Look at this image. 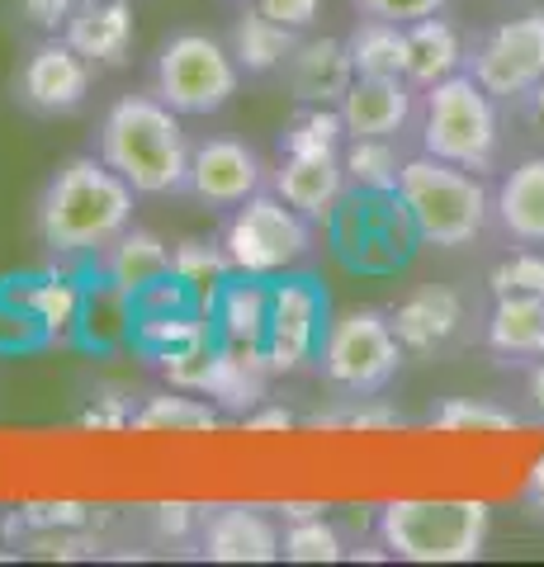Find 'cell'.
<instances>
[{"label":"cell","instance_id":"7c38bea8","mask_svg":"<svg viewBox=\"0 0 544 567\" xmlns=\"http://www.w3.org/2000/svg\"><path fill=\"white\" fill-rule=\"evenodd\" d=\"M331 327L327 317V289L312 275H279L270 284V322H266V354L270 374H298L318 364L322 336Z\"/></svg>","mask_w":544,"mask_h":567},{"label":"cell","instance_id":"7bdbcfd3","mask_svg":"<svg viewBox=\"0 0 544 567\" xmlns=\"http://www.w3.org/2000/svg\"><path fill=\"white\" fill-rule=\"evenodd\" d=\"M521 506L531 511V516L544 525V454L535 458V468H531V477H525V492H521Z\"/></svg>","mask_w":544,"mask_h":567},{"label":"cell","instance_id":"9a60e30c","mask_svg":"<svg viewBox=\"0 0 544 567\" xmlns=\"http://www.w3.org/2000/svg\"><path fill=\"white\" fill-rule=\"evenodd\" d=\"M389 317L408 354H441L450 346H460L469 331V303L450 284H421Z\"/></svg>","mask_w":544,"mask_h":567},{"label":"cell","instance_id":"603a6c76","mask_svg":"<svg viewBox=\"0 0 544 567\" xmlns=\"http://www.w3.org/2000/svg\"><path fill=\"white\" fill-rule=\"evenodd\" d=\"M304 33H294L285 24H275L270 14H260L256 6H242V14L227 29V48H233V58L242 66V76L247 81H266V76H279L289 62V52L298 48Z\"/></svg>","mask_w":544,"mask_h":567},{"label":"cell","instance_id":"1f68e13d","mask_svg":"<svg viewBox=\"0 0 544 567\" xmlns=\"http://www.w3.org/2000/svg\"><path fill=\"white\" fill-rule=\"evenodd\" d=\"M24 312H29L33 327H43L52 336V341H66L81 322V289L66 284L62 275H48V279L24 289Z\"/></svg>","mask_w":544,"mask_h":567},{"label":"cell","instance_id":"9c48e42d","mask_svg":"<svg viewBox=\"0 0 544 567\" xmlns=\"http://www.w3.org/2000/svg\"><path fill=\"white\" fill-rule=\"evenodd\" d=\"M218 241L237 275L275 279L312 256V223L266 185L260 194H252L247 204H237L227 213Z\"/></svg>","mask_w":544,"mask_h":567},{"label":"cell","instance_id":"4fadbf2b","mask_svg":"<svg viewBox=\"0 0 544 567\" xmlns=\"http://www.w3.org/2000/svg\"><path fill=\"white\" fill-rule=\"evenodd\" d=\"M270 185V166L252 142L227 137V133H208L195 142L189 152V185L185 194H195L204 208L233 213L237 204H247L252 194Z\"/></svg>","mask_w":544,"mask_h":567},{"label":"cell","instance_id":"ba28073f","mask_svg":"<svg viewBox=\"0 0 544 567\" xmlns=\"http://www.w3.org/2000/svg\"><path fill=\"white\" fill-rule=\"evenodd\" d=\"M327 237L337 260L356 275H398L421 241L398 189H346L327 218Z\"/></svg>","mask_w":544,"mask_h":567},{"label":"cell","instance_id":"52a82bcc","mask_svg":"<svg viewBox=\"0 0 544 567\" xmlns=\"http://www.w3.org/2000/svg\"><path fill=\"white\" fill-rule=\"evenodd\" d=\"M408 350H402L393 317L379 308H350L331 317L318 350V374L337 398H374L389 393Z\"/></svg>","mask_w":544,"mask_h":567},{"label":"cell","instance_id":"3957f363","mask_svg":"<svg viewBox=\"0 0 544 567\" xmlns=\"http://www.w3.org/2000/svg\"><path fill=\"white\" fill-rule=\"evenodd\" d=\"M398 199L408 208L421 246H435V251H464L493 223V189H487L483 175L435 162L427 152L402 162Z\"/></svg>","mask_w":544,"mask_h":567},{"label":"cell","instance_id":"44dd1931","mask_svg":"<svg viewBox=\"0 0 544 567\" xmlns=\"http://www.w3.org/2000/svg\"><path fill=\"white\" fill-rule=\"evenodd\" d=\"M483 341L506 364L544 360V298H535V293L493 298V312H487V322H483Z\"/></svg>","mask_w":544,"mask_h":567},{"label":"cell","instance_id":"5bb4252c","mask_svg":"<svg viewBox=\"0 0 544 567\" xmlns=\"http://www.w3.org/2000/svg\"><path fill=\"white\" fill-rule=\"evenodd\" d=\"M199 558L208 563H275L285 558V529L270 506H204Z\"/></svg>","mask_w":544,"mask_h":567},{"label":"cell","instance_id":"b9f144b4","mask_svg":"<svg viewBox=\"0 0 544 567\" xmlns=\"http://www.w3.org/2000/svg\"><path fill=\"white\" fill-rule=\"evenodd\" d=\"M512 110L525 118V128H531V133H540L544 137V81L535 85V91H525L516 104H512Z\"/></svg>","mask_w":544,"mask_h":567},{"label":"cell","instance_id":"30bf717a","mask_svg":"<svg viewBox=\"0 0 544 567\" xmlns=\"http://www.w3.org/2000/svg\"><path fill=\"white\" fill-rule=\"evenodd\" d=\"M464 71L502 104H516L525 91H535L544 81V10L512 14L469 39Z\"/></svg>","mask_w":544,"mask_h":567},{"label":"cell","instance_id":"277c9868","mask_svg":"<svg viewBox=\"0 0 544 567\" xmlns=\"http://www.w3.org/2000/svg\"><path fill=\"white\" fill-rule=\"evenodd\" d=\"M374 535L402 563H473L493 535V506L473 496H398L379 506Z\"/></svg>","mask_w":544,"mask_h":567},{"label":"cell","instance_id":"5b68a950","mask_svg":"<svg viewBox=\"0 0 544 567\" xmlns=\"http://www.w3.org/2000/svg\"><path fill=\"white\" fill-rule=\"evenodd\" d=\"M421 152L473 175L497 171L502 156V100H493L469 71L421 91Z\"/></svg>","mask_w":544,"mask_h":567},{"label":"cell","instance_id":"8fae6325","mask_svg":"<svg viewBox=\"0 0 544 567\" xmlns=\"http://www.w3.org/2000/svg\"><path fill=\"white\" fill-rule=\"evenodd\" d=\"M95 76H100L95 62H85L62 33H48L14 66L10 100L33 118H72L91 100Z\"/></svg>","mask_w":544,"mask_h":567},{"label":"cell","instance_id":"8992f818","mask_svg":"<svg viewBox=\"0 0 544 567\" xmlns=\"http://www.w3.org/2000/svg\"><path fill=\"white\" fill-rule=\"evenodd\" d=\"M242 66L227 39L208 29H175L156 48L152 62V91L162 95L181 118H214L242 91Z\"/></svg>","mask_w":544,"mask_h":567},{"label":"cell","instance_id":"d6a6232c","mask_svg":"<svg viewBox=\"0 0 544 567\" xmlns=\"http://www.w3.org/2000/svg\"><path fill=\"white\" fill-rule=\"evenodd\" d=\"M285 558L289 563H341L350 558V539L341 535V525L327 516H308V520H289L285 525Z\"/></svg>","mask_w":544,"mask_h":567},{"label":"cell","instance_id":"836d02e7","mask_svg":"<svg viewBox=\"0 0 544 567\" xmlns=\"http://www.w3.org/2000/svg\"><path fill=\"white\" fill-rule=\"evenodd\" d=\"M304 425H312V431H393V425H402V412L383 402V393H374V398H337V406L304 416Z\"/></svg>","mask_w":544,"mask_h":567},{"label":"cell","instance_id":"ac0fdd59","mask_svg":"<svg viewBox=\"0 0 544 567\" xmlns=\"http://www.w3.org/2000/svg\"><path fill=\"white\" fill-rule=\"evenodd\" d=\"M270 189L298 208L312 227H327V218L346 199V166L341 156H279V166L270 171Z\"/></svg>","mask_w":544,"mask_h":567},{"label":"cell","instance_id":"6da1fadb","mask_svg":"<svg viewBox=\"0 0 544 567\" xmlns=\"http://www.w3.org/2000/svg\"><path fill=\"white\" fill-rule=\"evenodd\" d=\"M137 194L114 166L100 156H66L48 175V185L33 204V237L52 260H81L104 256L133 227L137 218Z\"/></svg>","mask_w":544,"mask_h":567},{"label":"cell","instance_id":"cb8c5ba5","mask_svg":"<svg viewBox=\"0 0 544 567\" xmlns=\"http://www.w3.org/2000/svg\"><path fill=\"white\" fill-rule=\"evenodd\" d=\"M464 58H469V39L450 14H431V20L408 24V71H402V76H408L417 91H431L435 81L464 71Z\"/></svg>","mask_w":544,"mask_h":567},{"label":"cell","instance_id":"2e32d148","mask_svg":"<svg viewBox=\"0 0 544 567\" xmlns=\"http://www.w3.org/2000/svg\"><path fill=\"white\" fill-rule=\"evenodd\" d=\"M421 91L408 76H356L341 95V123L346 137H402L417 118Z\"/></svg>","mask_w":544,"mask_h":567},{"label":"cell","instance_id":"4dcf8cb0","mask_svg":"<svg viewBox=\"0 0 544 567\" xmlns=\"http://www.w3.org/2000/svg\"><path fill=\"white\" fill-rule=\"evenodd\" d=\"M408 156L398 152V137H346L341 166L350 189H398V171Z\"/></svg>","mask_w":544,"mask_h":567},{"label":"cell","instance_id":"d6986e66","mask_svg":"<svg viewBox=\"0 0 544 567\" xmlns=\"http://www.w3.org/2000/svg\"><path fill=\"white\" fill-rule=\"evenodd\" d=\"M279 81L289 85V95L298 104H341L350 81H356L346 39H298Z\"/></svg>","mask_w":544,"mask_h":567},{"label":"cell","instance_id":"f35d334b","mask_svg":"<svg viewBox=\"0 0 544 567\" xmlns=\"http://www.w3.org/2000/svg\"><path fill=\"white\" fill-rule=\"evenodd\" d=\"M72 10H76V0H14V14L33 29V33H62L66 20H72Z\"/></svg>","mask_w":544,"mask_h":567},{"label":"cell","instance_id":"4316f807","mask_svg":"<svg viewBox=\"0 0 544 567\" xmlns=\"http://www.w3.org/2000/svg\"><path fill=\"white\" fill-rule=\"evenodd\" d=\"M346 52L356 76H402L408 71V24L360 14V24L346 33Z\"/></svg>","mask_w":544,"mask_h":567},{"label":"cell","instance_id":"ab89813d","mask_svg":"<svg viewBox=\"0 0 544 567\" xmlns=\"http://www.w3.org/2000/svg\"><path fill=\"white\" fill-rule=\"evenodd\" d=\"M247 6H256L260 14H270L275 24H285L294 33H308L322 20V0H247Z\"/></svg>","mask_w":544,"mask_h":567},{"label":"cell","instance_id":"7a4b0ae2","mask_svg":"<svg viewBox=\"0 0 544 567\" xmlns=\"http://www.w3.org/2000/svg\"><path fill=\"white\" fill-rule=\"evenodd\" d=\"M189 152H195V142L185 133V118L156 91L119 95L95 128V156L124 175L143 199L185 194Z\"/></svg>","mask_w":544,"mask_h":567},{"label":"cell","instance_id":"7402d4cb","mask_svg":"<svg viewBox=\"0 0 544 567\" xmlns=\"http://www.w3.org/2000/svg\"><path fill=\"white\" fill-rule=\"evenodd\" d=\"M100 270H104V284L133 303L137 293H147L152 284H162L171 275V246L156 233H147V227L133 223L129 233L100 256Z\"/></svg>","mask_w":544,"mask_h":567},{"label":"cell","instance_id":"ee69618b","mask_svg":"<svg viewBox=\"0 0 544 567\" xmlns=\"http://www.w3.org/2000/svg\"><path fill=\"white\" fill-rule=\"evenodd\" d=\"M270 511H275V516H279V520H285V525H289V520L327 516V511H331V506H327V502H279V506H270Z\"/></svg>","mask_w":544,"mask_h":567},{"label":"cell","instance_id":"e575fe53","mask_svg":"<svg viewBox=\"0 0 544 567\" xmlns=\"http://www.w3.org/2000/svg\"><path fill=\"white\" fill-rule=\"evenodd\" d=\"M199 529H204V506H195V502L147 506V539L156 548H195L199 554Z\"/></svg>","mask_w":544,"mask_h":567},{"label":"cell","instance_id":"f6af8a7d","mask_svg":"<svg viewBox=\"0 0 544 567\" xmlns=\"http://www.w3.org/2000/svg\"><path fill=\"white\" fill-rule=\"evenodd\" d=\"M525 398H531L535 421L544 425V360H535V364H531V374H525Z\"/></svg>","mask_w":544,"mask_h":567},{"label":"cell","instance_id":"83f0119b","mask_svg":"<svg viewBox=\"0 0 544 567\" xmlns=\"http://www.w3.org/2000/svg\"><path fill=\"white\" fill-rule=\"evenodd\" d=\"M346 123L337 104H304L279 133V156H341Z\"/></svg>","mask_w":544,"mask_h":567},{"label":"cell","instance_id":"f1b7e54d","mask_svg":"<svg viewBox=\"0 0 544 567\" xmlns=\"http://www.w3.org/2000/svg\"><path fill=\"white\" fill-rule=\"evenodd\" d=\"M427 425L445 435H497V431H516L521 412H512L497 398H445L427 412Z\"/></svg>","mask_w":544,"mask_h":567},{"label":"cell","instance_id":"ffe728a7","mask_svg":"<svg viewBox=\"0 0 544 567\" xmlns=\"http://www.w3.org/2000/svg\"><path fill=\"white\" fill-rule=\"evenodd\" d=\"M493 223L512 246H544V152L502 175L493 189Z\"/></svg>","mask_w":544,"mask_h":567},{"label":"cell","instance_id":"f546056e","mask_svg":"<svg viewBox=\"0 0 544 567\" xmlns=\"http://www.w3.org/2000/svg\"><path fill=\"white\" fill-rule=\"evenodd\" d=\"M171 275L185 279L195 293H204V303L214 308V298L227 279H233V260H227L223 241H208V237H185L171 246Z\"/></svg>","mask_w":544,"mask_h":567},{"label":"cell","instance_id":"484cf974","mask_svg":"<svg viewBox=\"0 0 544 567\" xmlns=\"http://www.w3.org/2000/svg\"><path fill=\"white\" fill-rule=\"evenodd\" d=\"M223 425V412L204 393H189V388H166V393H143L133 412V431H214Z\"/></svg>","mask_w":544,"mask_h":567},{"label":"cell","instance_id":"8d00e7d4","mask_svg":"<svg viewBox=\"0 0 544 567\" xmlns=\"http://www.w3.org/2000/svg\"><path fill=\"white\" fill-rule=\"evenodd\" d=\"M133 412H137V398L129 388H100L85 402L81 425H91V431H133Z\"/></svg>","mask_w":544,"mask_h":567},{"label":"cell","instance_id":"d590c367","mask_svg":"<svg viewBox=\"0 0 544 567\" xmlns=\"http://www.w3.org/2000/svg\"><path fill=\"white\" fill-rule=\"evenodd\" d=\"M487 293L506 298V293H535L544 298V246H516L512 256H502L487 275Z\"/></svg>","mask_w":544,"mask_h":567},{"label":"cell","instance_id":"e0dca14e","mask_svg":"<svg viewBox=\"0 0 544 567\" xmlns=\"http://www.w3.org/2000/svg\"><path fill=\"white\" fill-rule=\"evenodd\" d=\"M62 39L72 43L85 62H95L100 71L129 66L133 43H137L133 6L129 0H76V10H72V20H66Z\"/></svg>","mask_w":544,"mask_h":567},{"label":"cell","instance_id":"74e56055","mask_svg":"<svg viewBox=\"0 0 544 567\" xmlns=\"http://www.w3.org/2000/svg\"><path fill=\"white\" fill-rule=\"evenodd\" d=\"M360 14L370 20H393V24H417V20H431V14H445L450 0H350Z\"/></svg>","mask_w":544,"mask_h":567},{"label":"cell","instance_id":"60d3db41","mask_svg":"<svg viewBox=\"0 0 544 567\" xmlns=\"http://www.w3.org/2000/svg\"><path fill=\"white\" fill-rule=\"evenodd\" d=\"M242 421H247V431H289L298 416L289 412V406H256V412H247Z\"/></svg>","mask_w":544,"mask_h":567},{"label":"cell","instance_id":"d4e9b609","mask_svg":"<svg viewBox=\"0 0 544 567\" xmlns=\"http://www.w3.org/2000/svg\"><path fill=\"white\" fill-rule=\"evenodd\" d=\"M214 322H218V341L260 350L270 322V284L260 275H233L214 298Z\"/></svg>","mask_w":544,"mask_h":567}]
</instances>
